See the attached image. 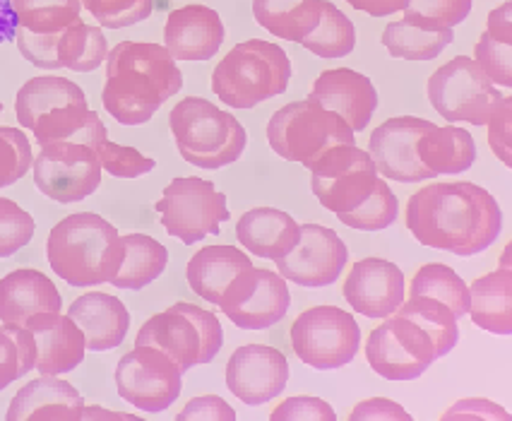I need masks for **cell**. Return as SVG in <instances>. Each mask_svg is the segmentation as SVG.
I'll return each mask as SVG.
<instances>
[{
    "label": "cell",
    "mask_w": 512,
    "mask_h": 421,
    "mask_svg": "<svg viewBox=\"0 0 512 421\" xmlns=\"http://www.w3.org/2000/svg\"><path fill=\"white\" fill-rule=\"evenodd\" d=\"M404 219L416 241L462 258L484 253L503 229L498 200L469 181L424 186L409 198Z\"/></svg>",
    "instance_id": "cell-1"
},
{
    "label": "cell",
    "mask_w": 512,
    "mask_h": 421,
    "mask_svg": "<svg viewBox=\"0 0 512 421\" xmlns=\"http://www.w3.org/2000/svg\"><path fill=\"white\" fill-rule=\"evenodd\" d=\"M183 73L166 46L121 41L106 56L101 104L121 126H142L181 92Z\"/></svg>",
    "instance_id": "cell-2"
},
{
    "label": "cell",
    "mask_w": 512,
    "mask_h": 421,
    "mask_svg": "<svg viewBox=\"0 0 512 421\" xmlns=\"http://www.w3.org/2000/svg\"><path fill=\"white\" fill-rule=\"evenodd\" d=\"M46 256L51 270L70 287H99L109 284L121 268V234L97 212H77L51 229Z\"/></svg>",
    "instance_id": "cell-3"
},
{
    "label": "cell",
    "mask_w": 512,
    "mask_h": 421,
    "mask_svg": "<svg viewBox=\"0 0 512 421\" xmlns=\"http://www.w3.org/2000/svg\"><path fill=\"white\" fill-rule=\"evenodd\" d=\"M291 61L282 46L265 39L236 44L212 73V92L231 109H253L287 92Z\"/></svg>",
    "instance_id": "cell-4"
},
{
    "label": "cell",
    "mask_w": 512,
    "mask_h": 421,
    "mask_svg": "<svg viewBox=\"0 0 512 421\" xmlns=\"http://www.w3.org/2000/svg\"><path fill=\"white\" fill-rule=\"evenodd\" d=\"M178 154L198 169H222L241 159L246 150V128L236 116L202 97H186L169 116Z\"/></svg>",
    "instance_id": "cell-5"
},
{
    "label": "cell",
    "mask_w": 512,
    "mask_h": 421,
    "mask_svg": "<svg viewBox=\"0 0 512 421\" xmlns=\"http://www.w3.org/2000/svg\"><path fill=\"white\" fill-rule=\"evenodd\" d=\"M135 345H150L162 349L174 364L186 373L193 366L210 364L224 345V332L219 318L207 308L195 304L169 306L142 325Z\"/></svg>",
    "instance_id": "cell-6"
},
{
    "label": "cell",
    "mask_w": 512,
    "mask_h": 421,
    "mask_svg": "<svg viewBox=\"0 0 512 421\" xmlns=\"http://www.w3.org/2000/svg\"><path fill=\"white\" fill-rule=\"evenodd\" d=\"M267 142L287 162L311 166L335 145H354V130L313 99L291 102L267 123Z\"/></svg>",
    "instance_id": "cell-7"
},
{
    "label": "cell",
    "mask_w": 512,
    "mask_h": 421,
    "mask_svg": "<svg viewBox=\"0 0 512 421\" xmlns=\"http://www.w3.org/2000/svg\"><path fill=\"white\" fill-rule=\"evenodd\" d=\"M311 188L325 210L335 212L339 222L366 203L383 176L375 169L371 154L356 145H335L320 154L311 166Z\"/></svg>",
    "instance_id": "cell-8"
},
{
    "label": "cell",
    "mask_w": 512,
    "mask_h": 421,
    "mask_svg": "<svg viewBox=\"0 0 512 421\" xmlns=\"http://www.w3.org/2000/svg\"><path fill=\"white\" fill-rule=\"evenodd\" d=\"M428 102L445 121L486 126L503 94L474 58L457 56L428 77Z\"/></svg>",
    "instance_id": "cell-9"
},
{
    "label": "cell",
    "mask_w": 512,
    "mask_h": 421,
    "mask_svg": "<svg viewBox=\"0 0 512 421\" xmlns=\"http://www.w3.org/2000/svg\"><path fill=\"white\" fill-rule=\"evenodd\" d=\"M291 345L296 357L311 369H342L359 352L361 330L354 316L344 308L313 306L291 325Z\"/></svg>",
    "instance_id": "cell-10"
},
{
    "label": "cell",
    "mask_w": 512,
    "mask_h": 421,
    "mask_svg": "<svg viewBox=\"0 0 512 421\" xmlns=\"http://www.w3.org/2000/svg\"><path fill=\"white\" fill-rule=\"evenodd\" d=\"M157 212L166 234L193 246L210 234H219L222 222L231 217L226 195L212 181L198 176H178L157 200Z\"/></svg>",
    "instance_id": "cell-11"
},
{
    "label": "cell",
    "mask_w": 512,
    "mask_h": 421,
    "mask_svg": "<svg viewBox=\"0 0 512 421\" xmlns=\"http://www.w3.org/2000/svg\"><path fill=\"white\" fill-rule=\"evenodd\" d=\"M368 366L385 381H414L438 359L431 335L414 320L390 313L366 342Z\"/></svg>",
    "instance_id": "cell-12"
},
{
    "label": "cell",
    "mask_w": 512,
    "mask_h": 421,
    "mask_svg": "<svg viewBox=\"0 0 512 421\" xmlns=\"http://www.w3.org/2000/svg\"><path fill=\"white\" fill-rule=\"evenodd\" d=\"M34 186L56 203H80L101 186L97 150L77 142H51L41 147L32 164Z\"/></svg>",
    "instance_id": "cell-13"
},
{
    "label": "cell",
    "mask_w": 512,
    "mask_h": 421,
    "mask_svg": "<svg viewBox=\"0 0 512 421\" xmlns=\"http://www.w3.org/2000/svg\"><path fill=\"white\" fill-rule=\"evenodd\" d=\"M183 373L162 349L135 345L116 366V388L142 412H164L181 397Z\"/></svg>",
    "instance_id": "cell-14"
},
{
    "label": "cell",
    "mask_w": 512,
    "mask_h": 421,
    "mask_svg": "<svg viewBox=\"0 0 512 421\" xmlns=\"http://www.w3.org/2000/svg\"><path fill=\"white\" fill-rule=\"evenodd\" d=\"M291 294L287 280L275 270L248 268L229 282L219 308L236 328L265 330L287 316Z\"/></svg>",
    "instance_id": "cell-15"
},
{
    "label": "cell",
    "mask_w": 512,
    "mask_h": 421,
    "mask_svg": "<svg viewBox=\"0 0 512 421\" xmlns=\"http://www.w3.org/2000/svg\"><path fill=\"white\" fill-rule=\"evenodd\" d=\"M17 49L29 63L41 70H75L92 73L109 56V41L94 25H77L58 34H34L17 27Z\"/></svg>",
    "instance_id": "cell-16"
},
{
    "label": "cell",
    "mask_w": 512,
    "mask_h": 421,
    "mask_svg": "<svg viewBox=\"0 0 512 421\" xmlns=\"http://www.w3.org/2000/svg\"><path fill=\"white\" fill-rule=\"evenodd\" d=\"M349 248L337 231L323 224H301V239L287 256L275 260L284 280L308 289H320L337 282L347 268Z\"/></svg>",
    "instance_id": "cell-17"
},
{
    "label": "cell",
    "mask_w": 512,
    "mask_h": 421,
    "mask_svg": "<svg viewBox=\"0 0 512 421\" xmlns=\"http://www.w3.org/2000/svg\"><path fill=\"white\" fill-rule=\"evenodd\" d=\"M433 126L436 123L424 121L419 116H395L375 128L371 142H368V154H371L378 174L385 181L397 183H421L433 179L416 157V140Z\"/></svg>",
    "instance_id": "cell-18"
},
{
    "label": "cell",
    "mask_w": 512,
    "mask_h": 421,
    "mask_svg": "<svg viewBox=\"0 0 512 421\" xmlns=\"http://www.w3.org/2000/svg\"><path fill=\"white\" fill-rule=\"evenodd\" d=\"M287 383L289 361L275 347L243 345L226 361V388L250 407L275 400Z\"/></svg>",
    "instance_id": "cell-19"
},
{
    "label": "cell",
    "mask_w": 512,
    "mask_h": 421,
    "mask_svg": "<svg viewBox=\"0 0 512 421\" xmlns=\"http://www.w3.org/2000/svg\"><path fill=\"white\" fill-rule=\"evenodd\" d=\"M347 304L366 318L395 313L407 296V280L395 263L385 258H363L349 270L342 289Z\"/></svg>",
    "instance_id": "cell-20"
},
{
    "label": "cell",
    "mask_w": 512,
    "mask_h": 421,
    "mask_svg": "<svg viewBox=\"0 0 512 421\" xmlns=\"http://www.w3.org/2000/svg\"><path fill=\"white\" fill-rule=\"evenodd\" d=\"M308 99L342 118L354 133L366 130L378 109V92L366 75L349 68H335L320 73Z\"/></svg>",
    "instance_id": "cell-21"
},
{
    "label": "cell",
    "mask_w": 512,
    "mask_h": 421,
    "mask_svg": "<svg viewBox=\"0 0 512 421\" xmlns=\"http://www.w3.org/2000/svg\"><path fill=\"white\" fill-rule=\"evenodd\" d=\"M25 328L37 342V369L41 376H61L85 361L87 342L68 313L44 311L27 320Z\"/></svg>",
    "instance_id": "cell-22"
},
{
    "label": "cell",
    "mask_w": 512,
    "mask_h": 421,
    "mask_svg": "<svg viewBox=\"0 0 512 421\" xmlns=\"http://www.w3.org/2000/svg\"><path fill=\"white\" fill-rule=\"evenodd\" d=\"M224 22L207 5H186L169 15L164 46L174 61H210L224 44Z\"/></svg>",
    "instance_id": "cell-23"
},
{
    "label": "cell",
    "mask_w": 512,
    "mask_h": 421,
    "mask_svg": "<svg viewBox=\"0 0 512 421\" xmlns=\"http://www.w3.org/2000/svg\"><path fill=\"white\" fill-rule=\"evenodd\" d=\"M85 400L68 381L39 376L17 390L10 400L8 421H80Z\"/></svg>",
    "instance_id": "cell-24"
},
{
    "label": "cell",
    "mask_w": 512,
    "mask_h": 421,
    "mask_svg": "<svg viewBox=\"0 0 512 421\" xmlns=\"http://www.w3.org/2000/svg\"><path fill=\"white\" fill-rule=\"evenodd\" d=\"M70 318L85 335L87 349L92 352H109L125 340L130 328V313L121 299L104 292H89L77 296L68 306Z\"/></svg>",
    "instance_id": "cell-25"
},
{
    "label": "cell",
    "mask_w": 512,
    "mask_h": 421,
    "mask_svg": "<svg viewBox=\"0 0 512 421\" xmlns=\"http://www.w3.org/2000/svg\"><path fill=\"white\" fill-rule=\"evenodd\" d=\"M63 296L44 272L32 268L13 270L0 280V320L22 325L44 311H61Z\"/></svg>",
    "instance_id": "cell-26"
},
{
    "label": "cell",
    "mask_w": 512,
    "mask_h": 421,
    "mask_svg": "<svg viewBox=\"0 0 512 421\" xmlns=\"http://www.w3.org/2000/svg\"><path fill=\"white\" fill-rule=\"evenodd\" d=\"M236 236L253 256L279 260L299 243L301 224L277 207H253L236 222Z\"/></svg>",
    "instance_id": "cell-27"
},
{
    "label": "cell",
    "mask_w": 512,
    "mask_h": 421,
    "mask_svg": "<svg viewBox=\"0 0 512 421\" xmlns=\"http://www.w3.org/2000/svg\"><path fill=\"white\" fill-rule=\"evenodd\" d=\"M253 268L250 258L236 246H205L190 258L186 277L190 289L205 299L207 304L219 306L222 294L241 270Z\"/></svg>",
    "instance_id": "cell-28"
},
{
    "label": "cell",
    "mask_w": 512,
    "mask_h": 421,
    "mask_svg": "<svg viewBox=\"0 0 512 421\" xmlns=\"http://www.w3.org/2000/svg\"><path fill=\"white\" fill-rule=\"evenodd\" d=\"M32 133L39 147L51 145V142H77V145L97 150L101 142L109 140L106 126L101 123L97 111L89 109L87 102L65 104L61 109L39 116L34 121Z\"/></svg>",
    "instance_id": "cell-29"
},
{
    "label": "cell",
    "mask_w": 512,
    "mask_h": 421,
    "mask_svg": "<svg viewBox=\"0 0 512 421\" xmlns=\"http://www.w3.org/2000/svg\"><path fill=\"white\" fill-rule=\"evenodd\" d=\"M416 157L433 179L440 174H464L476 162V145L469 130L433 126L416 140Z\"/></svg>",
    "instance_id": "cell-30"
},
{
    "label": "cell",
    "mask_w": 512,
    "mask_h": 421,
    "mask_svg": "<svg viewBox=\"0 0 512 421\" xmlns=\"http://www.w3.org/2000/svg\"><path fill=\"white\" fill-rule=\"evenodd\" d=\"M469 316L493 335L512 332V270L498 268L469 284Z\"/></svg>",
    "instance_id": "cell-31"
},
{
    "label": "cell",
    "mask_w": 512,
    "mask_h": 421,
    "mask_svg": "<svg viewBox=\"0 0 512 421\" xmlns=\"http://www.w3.org/2000/svg\"><path fill=\"white\" fill-rule=\"evenodd\" d=\"M474 61L496 87H512V3L488 15V25L474 46Z\"/></svg>",
    "instance_id": "cell-32"
},
{
    "label": "cell",
    "mask_w": 512,
    "mask_h": 421,
    "mask_svg": "<svg viewBox=\"0 0 512 421\" xmlns=\"http://www.w3.org/2000/svg\"><path fill=\"white\" fill-rule=\"evenodd\" d=\"M323 0H253V17L272 37L301 44L318 27Z\"/></svg>",
    "instance_id": "cell-33"
},
{
    "label": "cell",
    "mask_w": 512,
    "mask_h": 421,
    "mask_svg": "<svg viewBox=\"0 0 512 421\" xmlns=\"http://www.w3.org/2000/svg\"><path fill=\"white\" fill-rule=\"evenodd\" d=\"M123 243V263L118 268L116 277L109 284L116 289H145L166 270L169 263V251L157 239L147 234H125Z\"/></svg>",
    "instance_id": "cell-34"
},
{
    "label": "cell",
    "mask_w": 512,
    "mask_h": 421,
    "mask_svg": "<svg viewBox=\"0 0 512 421\" xmlns=\"http://www.w3.org/2000/svg\"><path fill=\"white\" fill-rule=\"evenodd\" d=\"M87 102L82 87H77L73 80H65L58 75L32 77L20 87L15 97V114L22 128L32 130L34 121L49 111L61 109L65 104Z\"/></svg>",
    "instance_id": "cell-35"
},
{
    "label": "cell",
    "mask_w": 512,
    "mask_h": 421,
    "mask_svg": "<svg viewBox=\"0 0 512 421\" xmlns=\"http://www.w3.org/2000/svg\"><path fill=\"white\" fill-rule=\"evenodd\" d=\"M395 313L414 320L419 328H424L431 335L433 345H436L438 359L452 352L460 340V328H457L455 313L450 311L443 301L431 299V296H409L395 308Z\"/></svg>",
    "instance_id": "cell-36"
},
{
    "label": "cell",
    "mask_w": 512,
    "mask_h": 421,
    "mask_svg": "<svg viewBox=\"0 0 512 421\" xmlns=\"http://www.w3.org/2000/svg\"><path fill=\"white\" fill-rule=\"evenodd\" d=\"M17 27L34 34H58L82 22V0H10Z\"/></svg>",
    "instance_id": "cell-37"
},
{
    "label": "cell",
    "mask_w": 512,
    "mask_h": 421,
    "mask_svg": "<svg viewBox=\"0 0 512 421\" xmlns=\"http://www.w3.org/2000/svg\"><path fill=\"white\" fill-rule=\"evenodd\" d=\"M455 41L452 29L443 32H424V29L407 25L404 20L390 22L383 32V44L392 58L404 61H433Z\"/></svg>",
    "instance_id": "cell-38"
},
{
    "label": "cell",
    "mask_w": 512,
    "mask_h": 421,
    "mask_svg": "<svg viewBox=\"0 0 512 421\" xmlns=\"http://www.w3.org/2000/svg\"><path fill=\"white\" fill-rule=\"evenodd\" d=\"M409 296H431L443 301L445 306L460 320L469 311V287L450 265L428 263L414 275L407 287Z\"/></svg>",
    "instance_id": "cell-39"
},
{
    "label": "cell",
    "mask_w": 512,
    "mask_h": 421,
    "mask_svg": "<svg viewBox=\"0 0 512 421\" xmlns=\"http://www.w3.org/2000/svg\"><path fill=\"white\" fill-rule=\"evenodd\" d=\"M303 49L315 53L318 58H344L354 51L356 29L342 10L330 0H323L318 27L301 41Z\"/></svg>",
    "instance_id": "cell-40"
},
{
    "label": "cell",
    "mask_w": 512,
    "mask_h": 421,
    "mask_svg": "<svg viewBox=\"0 0 512 421\" xmlns=\"http://www.w3.org/2000/svg\"><path fill=\"white\" fill-rule=\"evenodd\" d=\"M37 364V342L22 325L3 323L0 328V390L20 381Z\"/></svg>",
    "instance_id": "cell-41"
},
{
    "label": "cell",
    "mask_w": 512,
    "mask_h": 421,
    "mask_svg": "<svg viewBox=\"0 0 512 421\" xmlns=\"http://www.w3.org/2000/svg\"><path fill=\"white\" fill-rule=\"evenodd\" d=\"M472 13V0H409L402 20L424 32H443L462 25Z\"/></svg>",
    "instance_id": "cell-42"
},
{
    "label": "cell",
    "mask_w": 512,
    "mask_h": 421,
    "mask_svg": "<svg viewBox=\"0 0 512 421\" xmlns=\"http://www.w3.org/2000/svg\"><path fill=\"white\" fill-rule=\"evenodd\" d=\"M397 212H400V200H397V195L390 191L388 181L383 179L371 198H368L359 210H354L351 215L344 217L342 224H347V227L356 231H383L395 222Z\"/></svg>",
    "instance_id": "cell-43"
},
{
    "label": "cell",
    "mask_w": 512,
    "mask_h": 421,
    "mask_svg": "<svg viewBox=\"0 0 512 421\" xmlns=\"http://www.w3.org/2000/svg\"><path fill=\"white\" fill-rule=\"evenodd\" d=\"M34 154L20 128L0 126V188L13 186L32 169Z\"/></svg>",
    "instance_id": "cell-44"
},
{
    "label": "cell",
    "mask_w": 512,
    "mask_h": 421,
    "mask_svg": "<svg viewBox=\"0 0 512 421\" xmlns=\"http://www.w3.org/2000/svg\"><path fill=\"white\" fill-rule=\"evenodd\" d=\"M82 8L101 27L123 29L147 20L154 10V0H82Z\"/></svg>",
    "instance_id": "cell-45"
},
{
    "label": "cell",
    "mask_w": 512,
    "mask_h": 421,
    "mask_svg": "<svg viewBox=\"0 0 512 421\" xmlns=\"http://www.w3.org/2000/svg\"><path fill=\"white\" fill-rule=\"evenodd\" d=\"M37 222L15 200L0 198V258L15 256L32 241Z\"/></svg>",
    "instance_id": "cell-46"
},
{
    "label": "cell",
    "mask_w": 512,
    "mask_h": 421,
    "mask_svg": "<svg viewBox=\"0 0 512 421\" xmlns=\"http://www.w3.org/2000/svg\"><path fill=\"white\" fill-rule=\"evenodd\" d=\"M101 171L111 174L113 179H140V176L150 174L154 169V159L145 157L135 147L116 145V142L106 140L97 147Z\"/></svg>",
    "instance_id": "cell-47"
},
{
    "label": "cell",
    "mask_w": 512,
    "mask_h": 421,
    "mask_svg": "<svg viewBox=\"0 0 512 421\" xmlns=\"http://www.w3.org/2000/svg\"><path fill=\"white\" fill-rule=\"evenodd\" d=\"M488 145L505 166H512V97H503L493 116L488 118Z\"/></svg>",
    "instance_id": "cell-48"
},
{
    "label": "cell",
    "mask_w": 512,
    "mask_h": 421,
    "mask_svg": "<svg viewBox=\"0 0 512 421\" xmlns=\"http://www.w3.org/2000/svg\"><path fill=\"white\" fill-rule=\"evenodd\" d=\"M335 421L337 414L335 409L327 405L320 397H308V395H296L284 400L275 412H272V421Z\"/></svg>",
    "instance_id": "cell-49"
},
{
    "label": "cell",
    "mask_w": 512,
    "mask_h": 421,
    "mask_svg": "<svg viewBox=\"0 0 512 421\" xmlns=\"http://www.w3.org/2000/svg\"><path fill=\"white\" fill-rule=\"evenodd\" d=\"M178 421H186V419H193V421H234L236 419V412L234 407L226 405L224 397L219 395H200V397H193V400L188 402L186 407H183V412H178Z\"/></svg>",
    "instance_id": "cell-50"
},
{
    "label": "cell",
    "mask_w": 512,
    "mask_h": 421,
    "mask_svg": "<svg viewBox=\"0 0 512 421\" xmlns=\"http://www.w3.org/2000/svg\"><path fill=\"white\" fill-rule=\"evenodd\" d=\"M443 419H510V412L491 400H460L443 414Z\"/></svg>",
    "instance_id": "cell-51"
},
{
    "label": "cell",
    "mask_w": 512,
    "mask_h": 421,
    "mask_svg": "<svg viewBox=\"0 0 512 421\" xmlns=\"http://www.w3.org/2000/svg\"><path fill=\"white\" fill-rule=\"evenodd\" d=\"M351 421H383V419H412V414L404 412L397 402L385 400V397H373V400H363L349 414Z\"/></svg>",
    "instance_id": "cell-52"
},
{
    "label": "cell",
    "mask_w": 512,
    "mask_h": 421,
    "mask_svg": "<svg viewBox=\"0 0 512 421\" xmlns=\"http://www.w3.org/2000/svg\"><path fill=\"white\" fill-rule=\"evenodd\" d=\"M354 10L359 13H368L371 17H388L395 13H402L409 5V0H347Z\"/></svg>",
    "instance_id": "cell-53"
},
{
    "label": "cell",
    "mask_w": 512,
    "mask_h": 421,
    "mask_svg": "<svg viewBox=\"0 0 512 421\" xmlns=\"http://www.w3.org/2000/svg\"><path fill=\"white\" fill-rule=\"evenodd\" d=\"M82 419H138L135 414H123V412H106V409L101 407H89L85 405V409H82ZM80 419V421H82Z\"/></svg>",
    "instance_id": "cell-54"
},
{
    "label": "cell",
    "mask_w": 512,
    "mask_h": 421,
    "mask_svg": "<svg viewBox=\"0 0 512 421\" xmlns=\"http://www.w3.org/2000/svg\"><path fill=\"white\" fill-rule=\"evenodd\" d=\"M503 270H510V243L505 246V253H503V265H500Z\"/></svg>",
    "instance_id": "cell-55"
},
{
    "label": "cell",
    "mask_w": 512,
    "mask_h": 421,
    "mask_svg": "<svg viewBox=\"0 0 512 421\" xmlns=\"http://www.w3.org/2000/svg\"><path fill=\"white\" fill-rule=\"evenodd\" d=\"M0 116H3V104H0Z\"/></svg>",
    "instance_id": "cell-56"
}]
</instances>
